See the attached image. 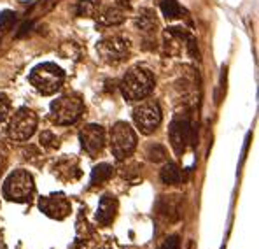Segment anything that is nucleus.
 I'll list each match as a JSON object with an SVG mask.
<instances>
[{
  "instance_id": "1",
  "label": "nucleus",
  "mask_w": 259,
  "mask_h": 249,
  "mask_svg": "<svg viewBox=\"0 0 259 249\" xmlns=\"http://www.w3.org/2000/svg\"><path fill=\"white\" fill-rule=\"evenodd\" d=\"M121 93L130 102H139L149 97L154 90V76L144 67H133L121 79Z\"/></svg>"
},
{
  "instance_id": "2",
  "label": "nucleus",
  "mask_w": 259,
  "mask_h": 249,
  "mask_svg": "<svg viewBox=\"0 0 259 249\" xmlns=\"http://www.w3.org/2000/svg\"><path fill=\"white\" fill-rule=\"evenodd\" d=\"M33 192H35V184H33L32 174L23 168H18L13 174H9V177L4 182V195L11 202H30Z\"/></svg>"
},
{
  "instance_id": "3",
  "label": "nucleus",
  "mask_w": 259,
  "mask_h": 249,
  "mask_svg": "<svg viewBox=\"0 0 259 249\" xmlns=\"http://www.w3.org/2000/svg\"><path fill=\"white\" fill-rule=\"evenodd\" d=\"M65 74L58 65L54 64H42L37 65L30 74V83L39 93L53 95L63 86Z\"/></svg>"
},
{
  "instance_id": "4",
  "label": "nucleus",
  "mask_w": 259,
  "mask_h": 249,
  "mask_svg": "<svg viewBox=\"0 0 259 249\" xmlns=\"http://www.w3.org/2000/svg\"><path fill=\"white\" fill-rule=\"evenodd\" d=\"M84 111V104L79 95H63L51 104V119L53 123L67 127L74 125L81 118Z\"/></svg>"
},
{
  "instance_id": "5",
  "label": "nucleus",
  "mask_w": 259,
  "mask_h": 249,
  "mask_svg": "<svg viewBox=\"0 0 259 249\" xmlns=\"http://www.w3.org/2000/svg\"><path fill=\"white\" fill-rule=\"evenodd\" d=\"M137 148V135L126 121H117L110 130V151L116 160H126Z\"/></svg>"
},
{
  "instance_id": "6",
  "label": "nucleus",
  "mask_w": 259,
  "mask_h": 249,
  "mask_svg": "<svg viewBox=\"0 0 259 249\" xmlns=\"http://www.w3.org/2000/svg\"><path fill=\"white\" fill-rule=\"evenodd\" d=\"M97 51L103 64L117 65L128 58L130 41L123 35H107L97 44Z\"/></svg>"
},
{
  "instance_id": "7",
  "label": "nucleus",
  "mask_w": 259,
  "mask_h": 249,
  "mask_svg": "<svg viewBox=\"0 0 259 249\" xmlns=\"http://www.w3.org/2000/svg\"><path fill=\"white\" fill-rule=\"evenodd\" d=\"M37 114L28 107H20L13 114L7 127V135L16 142H25L35 134Z\"/></svg>"
},
{
  "instance_id": "8",
  "label": "nucleus",
  "mask_w": 259,
  "mask_h": 249,
  "mask_svg": "<svg viewBox=\"0 0 259 249\" xmlns=\"http://www.w3.org/2000/svg\"><path fill=\"white\" fill-rule=\"evenodd\" d=\"M133 121L144 135H151L161 125V107L156 100H144L133 109Z\"/></svg>"
},
{
  "instance_id": "9",
  "label": "nucleus",
  "mask_w": 259,
  "mask_h": 249,
  "mask_svg": "<svg viewBox=\"0 0 259 249\" xmlns=\"http://www.w3.org/2000/svg\"><path fill=\"white\" fill-rule=\"evenodd\" d=\"M79 141L83 149L88 153V155L95 156L98 155L100 151L105 146V130H103L102 125H86V127L81 130L79 134Z\"/></svg>"
},
{
  "instance_id": "10",
  "label": "nucleus",
  "mask_w": 259,
  "mask_h": 249,
  "mask_svg": "<svg viewBox=\"0 0 259 249\" xmlns=\"http://www.w3.org/2000/svg\"><path fill=\"white\" fill-rule=\"evenodd\" d=\"M170 144H172L175 155H182L191 141V123L187 118H175L168 128Z\"/></svg>"
},
{
  "instance_id": "11",
  "label": "nucleus",
  "mask_w": 259,
  "mask_h": 249,
  "mask_svg": "<svg viewBox=\"0 0 259 249\" xmlns=\"http://www.w3.org/2000/svg\"><path fill=\"white\" fill-rule=\"evenodd\" d=\"M40 211L53 219H65L70 214V202L63 193H53L49 197H42L39 202Z\"/></svg>"
},
{
  "instance_id": "12",
  "label": "nucleus",
  "mask_w": 259,
  "mask_h": 249,
  "mask_svg": "<svg viewBox=\"0 0 259 249\" xmlns=\"http://www.w3.org/2000/svg\"><path fill=\"white\" fill-rule=\"evenodd\" d=\"M117 211H119V202L114 195H103L100 199L97 209V221L102 226H109L116 219Z\"/></svg>"
},
{
  "instance_id": "13",
  "label": "nucleus",
  "mask_w": 259,
  "mask_h": 249,
  "mask_svg": "<svg viewBox=\"0 0 259 249\" xmlns=\"http://www.w3.org/2000/svg\"><path fill=\"white\" fill-rule=\"evenodd\" d=\"M53 172H54V175H58V177L63 179V181H74V179L81 177L79 165H77V162L72 158L60 160V162L53 167Z\"/></svg>"
},
{
  "instance_id": "14",
  "label": "nucleus",
  "mask_w": 259,
  "mask_h": 249,
  "mask_svg": "<svg viewBox=\"0 0 259 249\" xmlns=\"http://www.w3.org/2000/svg\"><path fill=\"white\" fill-rule=\"evenodd\" d=\"M114 175V167L109 163H98L97 167L91 170V179L90 186H100L103 182H107Z\"/></svg>"
},
{
  "instance_id": "15",
  "label": "nucleus",
  "mask_w": 259,
  "mask_h": 249,
  "mask_svg": "<svg viewBox=\"0 0 259 249\" xmlns=\"http://www.w3.org/2000/svg\"><path fill=\"white\" fill-rule=\"evenodd\" d=\"M100 7H102V0H79L76 13L81 18H95L98 16Z\"/></svg>"
},
{
  "instance_id": "16",
  "label": "nucleus",
  "mask_w": 259,
  "mask_h": 249,
  "mask_svg": "<svg viewBox=\"0 0 259 249\" xmlns=\"http://www.w3.org/2000/svg\"><path fill=\"white\" fill-rule=\"evenodd\" d=\"M137 27L142 32H153L158 27L156 14L153 9H140L139 18H137Z\"/></svg>"
},
{
  "instance_id": "17",
  "label": "nucleus",
  "mask_w": 259,
  "mask_h": 249,
  "mask_svg": "<svg viewBox=\"0 0 259 249\" xmlns=\"http://www.w3.org/2000/svg\"><path fill=\"white\" fill-rule=\"evenodd\" d=\"M124 20H126V14H124V11L119 9V7H110V9H107L105 13L100 16V21H102L103 25H107V27L121 25L124 23Z\"/></svg>"
},
{
  "instance_id": "18",
  "label": "nucleus",
  "mask_w": 259,
  "mask_h": 249,
  "mask_svg": "<svg viewBox=\"0 0 259 249\" xmlns=\"http://www.w3.org/2000/svg\"><path fill=\"white\" fill-rule=\"evenodd\" d=\"M160 177L165 184H179L180 182V170L175 163H165L160 172Z\"/></svg>"
},
{
  "instance_id": "19",
  "label": "nucleus",
  "mask_w": 259,
  "mask_h": 249,
  "mask_svg": "<svg viewBox=\"0 0 259 249\" xmlns=\"http://www.w3.org/2000/svg\"><path fill=\"white\" fill-rule=\"evenodd\" d=\"M161 13L166 20H177L182 14V9L177 0H161Z\"/></svg>"
},
{
  "instance_id": "20",
  "label": "nucleus",
  "mask_w": 259,
  "mask_h": 249,
  "mask_svg": "<svg viewBox=\"0 0 259 249\" xmlns=\"http://www.w3.org/2000/svg\"><path fill=\"white\" fill-rule=\"evenodd\" d=\"M146 156L151 160V162H154V163L163 162V160H165V156H166L165 146H161V144H151L149 148H147Z\"/></svg>"
},
{
  "instance_id": "21",
  "label": "nucleus",
  "mask_w": 259,
  "mask_h": 249,
  "mask_svg": "<svg viewBox=\"0 0 259 249\" xmlns=\"http://www.w3.org/2000/svg\"><path fill=\"white\" fill-rule=\"evenodd\" d=\"M39 141H40V146H42V148H46V149L58 148V137L49 130L42 132V134H40V137H39Z\"/></svg>"
},
{
  "instance_id": "22",
  "label": "nucleus",
  "mask_w": 259,
  "mask_h": 249,
  "mask_svg": "<svg viewBox=\"0 0 259 249\" xmlns=\"http://www.w3.org/2000/svg\"><path fill=\"white\" fill-rule=\"evenodd\" d=\"M14 21H16V14H14L13 11H9V9L2 11V13H0V30H4V32L11 30Z\"/></svg>"
},
{
  "instance_id": "23",
  "label": "nucleus",
  "mask_w": 259,
  "mask_h": 249,
  "mask_svg": "<svg viewBox=\"0 0 259 249\" xmlns=\"http://www.w3.org/2000/svg\"><path fill=\"white\" fill-rule=\"evenodd\" d=\"M9 111H11V100L6 93H0V123H4L9 118Z\"/></svg>"
},
{
  "instance_id": "24",
  "label": "nucleus",
  "mask_w": 259,
  "mask_h": 249,
  "mask_svg": "<svg viewBox=\"0 0 259 249\" xmlns=\"http://www.w3.org/2000/svg\"><path fill=\"white\" fill-rule=\"evenodd\" d=\"M180 246V240L177 235H170L168 239H165V242L161 244L160 249H179Z\"/></svg>"
},
{
  "instance_id": "25",
  "label": "nucleus",
  "mask_w": 259,
  "mask_h": 249,
  "mask_svg": "<svg viewBox=\"0 0 259 249\" xmlns=\"http://www.w3.org/2000/svg\"><path fill=\"white\" fill-rule=\"evenodd\" d=\"M30 28H32V23H25L23 27H21V30L18 32V35H16V37H23V35L27 34V32L30 30Z\"/></svg>"
},
{
  "instance_id": "26",
  "label": "nucleus",
  "mask_w": 259,
  "mask_h": 249,
  "mask_svg": "<svg viewBox=\"0 0 259 249\" xmlns=\"http://www.w3.org/2000/svg\"><path fill=\"white\" fill-rule=\"evenodd\" d=\"M4 163H6V158H4V153L0 151V172H2V168H4Z\"/></svg>"
},
{
  "instance_id": "27",
  "label": "nucleus",
  "mask_w": 259,
  "mask_h": 249,
  "mask_svg": "<svg viewBox=\"0 0 259 249\" xmlns=\"http://www.w3.org/2000/svg\"><path fill=\"white\" fill-rule=\"evenodd\" d=\"M103 249H112V247H103Z\"/></svg>"
}]
</instances>
